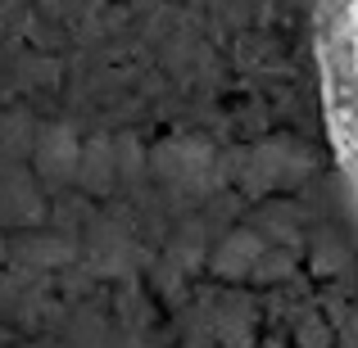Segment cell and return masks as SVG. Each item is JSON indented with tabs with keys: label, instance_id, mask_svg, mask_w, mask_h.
<instances>
[{
	"label": "cell",
	"instance_id": "6da1fadb",
	"mask_svg": "<svg viewBox=\"0 0 358 348\" xmlns=\"http://www.w3.org/2000/svg\"><path fill=\"white\" fill-rule=\"evenodd\" d=\"M327 122H331L341 163L358 195V0H336L322 45Z\"/></svg>",
	"mask_w": 358,
	"mask_h": 348
}]
</instances>
